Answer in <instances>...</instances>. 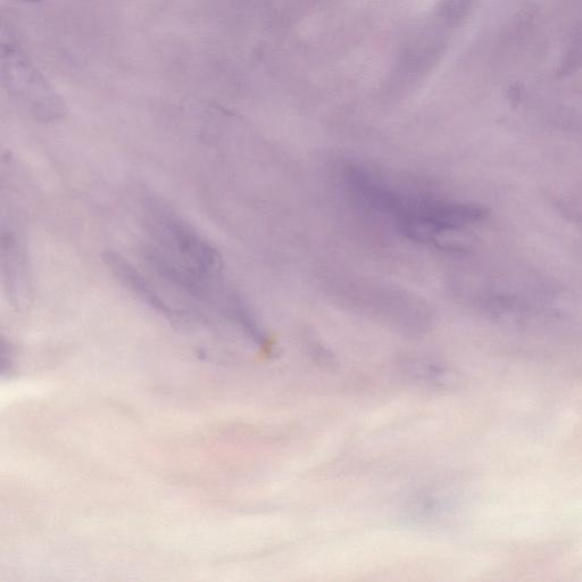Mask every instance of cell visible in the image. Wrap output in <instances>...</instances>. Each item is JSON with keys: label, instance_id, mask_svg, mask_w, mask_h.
<instances>
[{"label": "cell", "instance_id": "5b68a950", "mask_svg": "<svg viewBox=\"0 0 582 582\" xmlns=\"http://www.w3.org/2000/svg\"><path fill=\"white\" fill-rule=\"evenodd\" d=\"M417 369H410L413 376L427 381H445V372L432 364H414Z\"/></svg>", "mask_w": 582, "mask_h": 582}, {"label": "cell", "instance_id": "6da1fadb", "mask_svg": "<svg viewBox=\"0 0 582 582\" xmlns=\"http://www.w3.org/2000/svg\"><path fill=\"white\" fill-rule=\"evenodd\" d=\"M368 205L392 215L398 230L418 241L435 240L446 232L480 222L487 215L484 207L475 204L405 197L379 184L370 190Z\"/></svg>", "mask_w": 582, "mask_h": 582}, {"label": "cell", "instance_id": "8992f818", "mask_svg": "<svg viewBox=\"0 0 582 582\" xmlns=\"http://www.w3.org/2000/svg\"><path fill=\"white\" fill-rule=\"evenodd\" d=\"M28 2H39V0H28Z\"/></svg>", "mask_w": 582, "mask_h": 582}, {"label": "cell", "instance_id": "277c9868", "mask_svg": "<svg viewBox=\"0 0 582 582\" xmlns=\"http://www.w3.org/2000/svg\"><path fill=\"white\" fill-rule=\"evenodd\" d=\"M2 269L5 288L12 301H24L28 293V264L26 252L11 229L3 227Z\"/></svg>", "mask_w": 582, "mask_h": 582}, {"label": "cell", "instance_id": "7a4b0ae2", "mask_svg": "<svg viewBox=\"0 0 582 582\" xmlns=\"http://www.w3.org/2000/svg\"><path fill=\"white\" fill-rule=\"evenodd\" d=\"M2 79L6 93L22 111L39 122L64 118L66 106L43 72L11 32L3 30Z\"/></svg>", "mask_w": 582, "mask_h": 582}, {"label": "cell", "instance_id": "3957f363", "mask_svg": "<svg viewBox=\"0 0 582 582\" xmlns=\"http://www.w3.org/2000/svg\"><path fill=\"white\" fill-rule=\"evenodd\" d=\"M104 262L115 278L129 289L133 295L138 297L141 302L162 313L165 317L173 319L178 317V312L172 309L169 303L165 302V299L155 289L152 282L147 280L144 274L137 270L126 257L119 253L107 252L104 254Z\"/></svg>", "mask_w": 582, "mask_h": 582}]
</instances>
